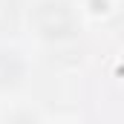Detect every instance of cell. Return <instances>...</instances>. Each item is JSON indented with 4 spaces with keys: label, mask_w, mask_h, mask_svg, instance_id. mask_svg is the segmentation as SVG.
<instances>
[{
    "label": "cell",
    "mask_w": 124,
    "mask_h": 124,
    "mask_svg": "<svg viewBox=\"0 0 124 124\" xmlns=\"http://www.w3.org/2000/svg\"><path fill=\"white\" fill-rule=\"evenodd\" d=\"M35 26L43 38H66L75 32V17L63 3L49 0L35 9Z\"/></svg>",
    "instance_id": "1"
},
{
    "label": "cell",
    "mask_w": 124,
    "mask_h": 124,
    "mask_svg": "<svg viewBox=\"0 0 124 124\" xmlns=\"http://www.w3.org/2000/svg\"><path fill=\"white\" fill-rule=\"evenodd\" d=\"M20 72H23V66H20V61H17V55H12V52H0V84H12V81H17Z\"/></svg>",
    "instance_id": "2"
}]
</instances>
